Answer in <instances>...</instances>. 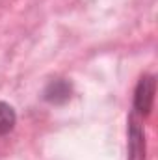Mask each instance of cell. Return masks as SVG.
I'll return each mask as SVG.
<instances>
[{"instance_id": "obj_1", "label": "cell", "mask_w": 158, "mask_h": 160, "mask_svg": "<svg viewBox=\"0 0 158 160\" xmlns=\"http://www.w3.org/2000/svg\"><path fill=\"white\" fill-rule=\"evenodd\" d=\"M155 93H156V78L155 75H143L138 80L136 89H134V99H132V116L138 119H145L155 102Z\"/></svg>"}, {"instance_id": "obj_2", "label": "cell", "mask_w": 158, "mask_h": 160, "mask_svg": "<svg viewBox=\"0 0 158 160\" xmlns=\"http://www.w3.org/2000/svg\"><path fill=\"white\" fill-rule=\"evenodd\" d=\"M128 160H145V132L134 116L128 121Z\"/></svg>"}, {"instance_id": "obj_3", "label": "cell", "mask_w": 158, "mask_h": 160, "mask_svg": "<svg viewBox=\"0 0 158 160\" xmlns=\"http://www.w3.org/2000/svg\"><path fill=\"white\" fill-rule=\"evenodd\" d=\"M71 93H73L71 82H67L65 78H56L50 80L43 89V99L50 104H63L71 99Z\"/></svg>"}, {"instance_id": "obj_4", "label": "cell", "mask_w": 158, "mask_h": 160, "mask_svg": "<svg viewBox=\"0 0 158 160\" xmlns=\"http://www.w3.org/2000/svg\"><path fill=\"white\" fill-rule=\"evenodd\" d=\"M17 125V114L15 108L11 104H7L6 101H0V138L7 136Z\"/></svg>"}]
</instances>
